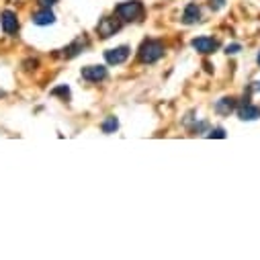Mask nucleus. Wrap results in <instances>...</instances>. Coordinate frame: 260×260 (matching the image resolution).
Segmentation results:
<instances>
[{"mask_svg": "<svg viewBox=\"0 0 260 260\" xmlns=\"http://www.w3.org/2000/svg\"><path fill=\"white\" fill-rule=\"evenodd\" d=\"M240 49H242V47H240L238 43H234V45H228V47H225V53H238Z\"/></svg>", "mask_w": 260, "mask_h": 260, "instance_id": "18", "label": "nucleus"}, {"mask_svg": "<svg viewBox=\"0 0 260 260\" xmlns=\"http://www.w3.org/2000/svg\"><path fill=\"white\" fill-rule=\"evenodd\" d=\"M190 45L197 49L199 53H203V55H209V53H213L219 47V43L213 37H197V39L190 41Z\"/></svg>", "mask_w": 260, "mask_h": 260, "instance_id": "4", "label": "nucleus"}, {"mask_svg": "<svg viewBox=\"0 0 260 260\" xmlns=\"http://www.w3.org/2000/svg\"><path fill=\"white\" fill-rule=\"evenodd\" d=\"M0 23H3V29L7 35H17L19 31V19H17V13L13 11H5L3 17H0Z\"/></svg>", "mask_w": 260, "mask_h": 260, "instance_id": "7", "label": "nucleus"}, {"mask_svg": "<svg viewBox=\"0 0 260 260\" xmlns=\"http://www.w3.org/2000/svg\"><path fill=\"white\" fill-rule=\"evenodd\" d=\"M238 117H240L242 121H256V119H260V107L246 103L244 107L238 109Z\"/></svg>", "mask_w": 260, "mask_h": 260, "instance_id": "10", "label": "nucleus"}, {"mask_svg": "<svg viewBox=\"0 0 260 260\" xmlns=\"http://www.w3.org/2000/svg\"><path fill=\"white\" fill-rule=\"evenodd\" d=\"M127 57H129V47L127 45H119V47H113V49L105 51V59L109 63H113V66H119V63H123Z\"/></svg>", "mask_w": 260, "mask_h": 260, "instance_id": "5", "label": "nucleus"}, {"mask_svg": "<svg viewBox=\"0 0 260 260\" xmlns=\"http://www.w3.org/2000/svg\"><path fill=\"white\" fill-rule=\"evenodd\" d=\"M86 47H88V39L82 35V37H78L74 43H70L68 47H63V49H61V51H63L61 55H63V57H76V55H78L82 49H86Z\"/></svg>", "mask_w": 260, "mask_h": 260, "instance_id": "8", "label": "nucleus"}, {"mask_svg": "<svg viewBox=\"0 0 260 260\" xmlns=\"http://www.w3.org/2000/svg\"><path fill=\"white\" fill-rule=\"evenodd\" d=\"M252 90L254 92H260V82H252Z\"/></svg>", "mask_w": 260, "mask_h": 260, "instance_id": "19", "label": "nucleus"}, {"mask_svg": "<svg viewBox=\"0 0 260 260\" xmlns=\"http://www.w3.org/2000/svg\"><path fill=\"white\" fill-rule=\"evenodd\" d=\"M115 15L119 17L121 23H138L144 17V5L140 0H129V3H121L115 9Z\"/></svg>", "mask_w": 260, "mask_h": 260, "instance_id": "1", "label": "nucleus"}, {"mask_svg": "<svg viewBox=\"0 0 260 260\" xmlns=\"http://www.w3.org/2000/svg\"><path fill=\"white\" fill-rule=\"evenodd\" d=\"M37 3H39L43 9H51V7L57 3V0H37Z\"/></svg>", "mask_w": 260, "mask_h": 260, "instance_id": "17", "label": "nucleus"}, {"mask_svg": "<svg viewBox=\"0 0 260 260\" xmlns=\"http://www.w3.org/2000/svg\"><path fill=\"white\" fill-rule=\"evenodd\" d=\"M51 94H59V96H63V99H68V96H70V88H68V86H57V88L51 90Z\"/></svg>", "mask_w": 260, "mask_h": 260, "instance_id": "14", "label": "nucleus"}, {"mask_svg": "<svg viewBox=\"0 0 260 260\" xmlns=\"http://www.w3.org/2000/svg\"><path fill=\"white\" fill-rule=\"evenodd\" d=\"M258 63H260V53H258Z\"/></svg>", "mask_w": 260, "mask_h": 260, "instance_id": "20", "label": "nucleus"}, {"mask_svg": "<svg viewBox=\"0 0 260 260\" xmlns=\"http://www.w3.org/2000/svg\"><path fill=\"white\" fill-rule=\"evenodd\" d=\"M164 55V43L158 41V39H148L140 45V51H138V57L142 63H154L158 61L160 57Z\"/></svg>", "mask_w": 260, "mask_h": 260, "instance_id": "2", "label": "nucleus"}, {"mask_svg": "<svg viewBox=\"0 0 260 260\" xmlns=\"http://www.w3.org/2000/svg\"><path fill=\"white\" fill-rule=\"evenodd\" d=\"M33 23L39 25V27H47V25L55 23V15H53L49 9H41L39 13L33 15Z\"/></svg>", "mask_w": 260, "mask_h": 260, "instance_id": "11", "label": "nucleus"}, {"mask_svg": "<svg viewBox=\"0 0 260 260\" xmlns=\"http://www.w3.org/2000/svg\"><path fill=\"white\" fill-rule=\"evenodd\" d=\"M209 5H211V9H213V11H219V9H223L225 0H209Z\"/></svg>", "mask_w": 260, "mask_h": 260, "instance_id": "16", "label": "nucleus"}, {"mask_svg": "<svg viewBox=\"0 0 260 260\" xmlns=\"http://www.w3.org/2000/svg\"><path fill=\"white\" fill-rule=\"evenodd\" d=\"M82 78L86 82H103L107 78V68L105 66H86V68H82Z\"/></svg>", "mask_w": 260, "mask_h": 260, "instance_id": "6", "label": "nucleus"}, {"mask_svg": "<svg viewBox=\"0 0 260 260\" xmlns=\"http://www.w3.org/2000/svg\"><path fill=\"white\" fill-rule=\"evenodd\" d=\"M101 129L105 134H115L117 129H119V121H117V117H107L103 123H101Z\"/></svg>", "mask_w": 260, "mask_h": 260, "instance_id": "13", "label": "nucleus"}, {"mask_svg": "<svg viewBox=\"0 0 260 260\" xmlns=\"http://www.w3.org/2000/svg\"><path fill=\"white\" fill-rule=\"evenodd\" d=\"M121 29V21L119 19H113V17H103L96 25V33L101 35V39H109L113 37L115 33H119Z\"/></svg>", "mask_w": 260, "mask_h": 260, "instance_id": "3", "label": "nucleus"}, {"mask_svg": "<svg viewBox=\"0 0 260 260\" xmlns=\"http://www.w3.org/2000/svg\"><path fill=\"white\" fill-rule=\"evenodd\" d=\"M207 138H217V140H223L225 138V132L221 127H215V129H211V132L207 134Z\"/></svg>", "mask_w": 260, "mask_h": 260, "instance_id": "15", "label": "nucleus"}, {"mask_svg": "<svg viewBox=\"0 0 260 260\" xmlns=\"http://www.w3.org/2000/svg\"><path fill=\"white\" fill-rule=\"evenodd\" d=\"M199 19H201V9L194 3L186 5L184 13H182V23L184 25H194V23H199Z\"/></svg>", "mask_w": 260, "mask_h": 260, "instance_id": "9", "label": "nucleus"}, {"mask_svg": "<svg viewBox=\"0 0 260 260\" xmlns=\"http://www.w3.org/2000/svg\"><path fill=\"white\" fill-rule=\"evenodd\" d=\"M234 107H236V99H232V96H223L215 103V111L219 115H230L234 111Z\"/></svg>", "mask_w": 260, "mask_h": 260, "instance_id": "12", "label": "nucleus"}]
</instances>
